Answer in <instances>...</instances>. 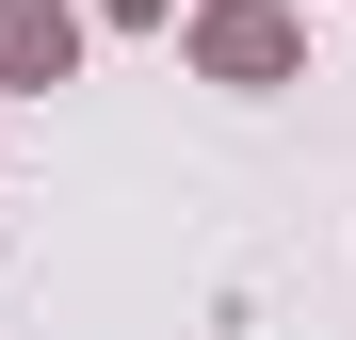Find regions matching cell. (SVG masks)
I'll list each match as a JSON object with an SVG mask.
<instances>
[{
  "instance_id": "1",
  "label": "cell",
  "mask_w": 356,
  "mask_h": 340,
  "mask_svg": "<svg viewBox=\"0 0 356 340\" xmlns=\"http://www.w3.org/2000/svg\"><path fill=\"white\" fill-rule=\"evenodd\" d=\"M178 65L195 81H308V17H291V0H195V17H178Z\"/></svg>"
},
{
  "instance_id": "2",
  "label": "cell",
  "mask_w": 356,
  "mask_h": 340,
  "mask_svg": "<svg viewBox=\"0 0 356 340\" xmlns=\"http://www.w3.org/2000/svg\"><path fill=\"white\" fill-rule=\"evenodd\" d=\"M0 81H17V97L81 81V0H0Z\"/></svg>"
},
{
  "instance_id": "3",
  "label": "cell",
  "mask_w": 356,
  "mask_h": 340,
  "mask_svg": "<svg viewBox=\"0 0 356 340\" xmlns=\"http://www.w3.org/2000/svg\"><path fill=\"white\" fill-rule=\"evenodd\" d=\"M97 17H113V33H178V0H97Z\"/></svg>"
}]
</instances>
